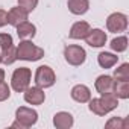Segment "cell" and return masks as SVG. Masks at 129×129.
<instances>
[{
	"label": "cell",
	"mask_w": 129,
	"mask_h": 129,
	"mask_svg": "<svg viewBox=\"0 0 129 129\" xmlns=\"http://www.w3.org/2000/svg\"><path fill=\"white\" fill-rule=\"evenodd\" d=\"M67 8L73 15H84L90 9L88 0H67Z\"/></svg>",
	"instance_id": "cell-14"
},
{
	"label": "cell",
	"mask_w": 129,
	"mask_h": 129,
	"mask_svg": "<svg viewBox=\"0 0 129 129\" xmlns=\"http://www.w3.org/2000/svg\"><path fill=\"white\" fill-rule=\"evenodd\" d=\"M15 120L18 121V124H20L21 129H26V127L34 126L38 121V112L35 109H32V108L20 106L15 111Z\"/></svg>",
	"instance_id": "cell-5"
},
{
	"label": "cell",
	"mask_w": 129,
	"mask_h": 129,
	"mask_svg": "<svg viewBox=\"0 0 129 129\" xmlns=\"http://www.w3.org/2000/svg\"><path fill=\"white\" fill-rule=\"evenodd\" d=\"M37 34V27L35 24H32L30 21H23L17 26V35L21 38V40H27V38H34Z\"/></svg>",
	"instance_id": "cell-15"
},
{
	"label": "cell",
	"mask_w": 129,
	"mask_h": 129,
	"mask_svg": "<svg viewBox=\"0 0 129 129\" xmlns=\"http://www.w3.org/2000/svg\"><path fill=\"white\" fill-rule=\"evenodd\" d=\"M114 82H115V81H114L112 76L102 75V76H99V78L96 79L94 87H96L97 93H99L100 96H103V94H109V93H112V90H114Z\"/></svg>",
	"instance_id": "cell-8"
},
{
	"label": "cell",
	"mask_w": 129,
	"mask_h": 129,
	"mask_svg": "<svg viewBox=\"0 0 129 129\" xmlns=\"http://www.w3.org/2000/svg\"><path fill=\"white\" fill-rule=\"evenodd\" d=\"M88 108H90V111H91L93 114H96V115H99V117H103V115L108 114V111L105 109V106H103L100 97H99V99H90V100H88Z\"/></svg>",
	"instance_id": "cell-18"
},
{
	"label": "cell",
	"mask_w": 129,
	"mask_h": 129,
	"mask_svg": "<svg viewBox=\"0 0 129 129\" xmlns=\"http://www.w3.org/2000/svg\"><path fill=\"white\" fill-rule=\"evenodd\" d=\"M112 93L117 99H127L129 97V81H115Z\"/></svg>",
	"instance_id": "cell-17"
},
{
	"label": "cell",
	"mask_w": 129,
	"mask_h": 129,
	"mask_svg": "<svg viewBox=\"0 0 129 129\" xmlns=\"http://www.w3.org/2000/svg\"><path fill=\"white\" fill-rule=\"evenodd\" d=\"M85 41L90 47H103L106 44V34L102 29H91L85 37Z\"/></svg>",
	"instance_id": "cell-9"
},
{
	"label": "cell",
	"mask_w": 129,
	"mask_h": 129,
	"mask_svg": "<svg viewBox=\"0 0 129 129\" xmlns=\"http://www.w3.org/2000/svg\"><path fill=\"white\" fill-rule=\"evenodd\" d=\"M90 30H91V27L87 21H78L72 26V29L69 32V37L72 40H85V37L88 35Z\"/></svg>",
	"instance_id": "cell-13"
},
{
	"label": "cell",
	"mask_w": 129,
	"mask_h": 129,
	"mask_svg": "<svg viewBox=\"0 0 129 129\" xmlns=\"http://www.w3.org/2000/svg\"><path fill=\"white\" fill-rule=\"evenodd\" d=\"M2 62L6 64V66H11V64H14L17 61V47L12 46L6 50H2Z\"/></svg>",
	"instance_id": "cell-20"
},
{
	"label": "cell",
	"mask_w": 129,
	"mask_h": 129,
	"mask_svg": "<svg viewBox=\"0 0 129 129\" xmlns=\"http://www.w3.org/2000/svg\"><path fill=\"white\" fill-rule=\"evenodd\" d=\"M105 126L108 129H112V127L114 129H126L129 126V120L127 118H120V117H112L106 121Z\"/></svg>",
	"instance_id": "cell-21"
},
{
	"label": "cell",
	"mask_w": 129,
	"mask_h": 129,
	"mask_svg": "<svg viewBox=\"0 0 129 129\" xmlns=\"http://www.w3.org/2000/svg\"><path fill=\"white\" fill-rule=\"evenodd\" d=\"M109 47H111L114 52L121 53V52H124V50L127 49V38H126V37H117V38H114V40L111 41Z\"/></svg>",
	"instance_id": "cell-22"
},
{
	"label": "cell",
	"mask_w": 129,
	"mask_h": 129,
	"mask_svg": "<svg viewBox=\"0 0 129 129\" xmlns=\"http://www.w3.org/2000/svg\"><path fill=\"white\" fill-rule=\"evenodd\" d=\"M11 96V87L3 81V82H0V102H5L8 100Z\"/></svg>",
	"instance_id": "cell-25"
},
{
	"label": "cell",
	"mask_w": 129,
	"mask_h": 129,
	"mask_svg": "<svg viewBox=\"0 0 129 129\" xmlns=\"http://www.w3.org/2000/svg\"><path fill=\"white\" fill-rule=\"evenodd\" d=\"M73 123H75L73 115L67 111H59L53 115V124L58 129H69L73 126Z\"/></svg>",
	"instance_id": "cell-11"
},
{
	"label": "cell",
	"mask_w": 129,
	"mask_h": 129,
	"mask_svg": "<svg viewBox=\"0 0 129 129\" xmlns=\"http://www.w3.org/2000/svg\"><path fill=\"white\" fill-rule=\"evenodd\" d=\"M100 100H102V103H103V106H105V109H106L108 112H111L112 109H115V108L118 106V99L114 96V93L103 94V96L100 97Z\"/></svg>",
	"instance_id": "cell-19"
},
{
	"label": "cell",
	"mask_w": 129,
	"mask_h": 129,
	"mask_svg": "<svg viewBox=\"0 0 129 129\" xmlns=\"http://www.w3.org/2000/svg\"><path fill=\"white\" fill-rule=\"evenodd\" d=\"M44 56V50L38 46H35L32 41L23 40L17 46V59L21 61H38Z\"/></svg>",
	"instance_id": "cell-1"
},
{
	"label": "cell",
	"mask_w": 129,
	"mask_h": 129,
	"mask_svg": "<svg viewBox=\"0 0 129 129\" xmlns=\"http://www.w3.org/2000/svg\"><path fill=\"white\" fill-rule=\"evenodd\" d=\"M117 61H118V56L114 55V53H111V52H102V53L97 55V62H99V66L102 69H111V67H114L115 64H117Z\"/></svg>",
	"instance_id": "cell-16"
},
{
	"label": "cell",
	"mask_w": 129,
	"mask_h": 129,
	"mask_svg": "<svg viewBox=\"0 0 129 129\" xmlns=\"http://www.w3.org/2000/svg\"><path fill=\"white\" fill-rule=\"evenodd\" d=\"M64 58H66V61L70 66L79 67L87 59V52H85L84 47H81L78 44H72V46H67L64 49Z\"/></svg>",
	"instance_id": "cell-4"
},
{
	"label": "cell",
	"mask_w": 129,
	"mask_h": 129,
	"mask_svg": "<svg viewBox=\"0 0 129 129\" xmlns=\"http://www.w3.org/2000/svg\"><path fill=\"white\" fill-rule=\"evenodd\" d=\"M127 27V17L121 12H114L106 18V29L112 34L124 32Z\"/></svg>",
	"instance_id": "cell-6"
},
{
	"label": "cell",
	"mask_w": 129,
	"mask_h": 129,
	"mask_svg": "<svg viewBox=\"0 0 129 129\" xmlns=\"http://www.w3.org/2000/svg\"><path fill=\"white\" fill-rule=\"evenodd\" d=\"M0 62H2V55H0Z\"/></svg>",
	"instance_id": "cell-29"
},
{
	"label": "cell",
	"mask_w": 129,
	"mask_h": 129,
	"mask_svg": "<svg viewBox=\"0 0 129 129\" xmlns=\"http://www.w3.org/2000/svg\"><path fill=\"white\" fill-rule=\"evenodd\" d=\"M56 82V75L52 67L49 66H40L35 72V84L40 88H50Z\"/></svg>",
	"instance_id": "cell-3"
},
{
	"label": "cell",
	"mask_w": 129,
	"mask_h": 129,
	"mask_svg": "<svg viewBox=\"0 0 129 129\" xmlns=\"http://www.w3.org/2000/svg\"><path fill=\"white\" fill-rule=\"evenodd\" d=\"M3 81H5V72L0 69V82H3Z\"/></svg>",
	"instance_id": "cell-28"
},
{
	"label": "cell",
	"mask_w": 129,
	"mask_h": 129,
	"mask_svg": "<svg viewBox=\"0 0 129 129\" xmlns=\"http://www.w3.org/2000/svg\"><path fill=\"white\" fill-rule=\"evenodd\" d=\"M23 93H24V100L29 105H41L46 100L44 90L40 87H27Z\"/></svg>",
	"instance_id": "cell-7"
},
{
	"label": "cell",
	"mask_w": 129,
	"mask_h": 129,
	"mask_svg": "<svg viewBox=\"0 0 129 129\" xmlns=\"http://www.w3.org/2000/svg\"><path fill=\"white\" fill-rule=\"evenodd\" d=\"M29 17V12L24 11L21 6H15V8H11L9 12H8V23L14 27H17L20 23L26 21Z\"/></svg>",
	"instance_id": "cell-10"
},
{
	"label": "cell",
	"mask_w": 129,
	"mask_h": 129,
	"mask_svg": "<svg viewBox=\"0 0 129 129\" xmlns=\"http://www.w3.org/2000/svg\"><path fill=\"white\" fill-rule=\"evenodd\" d=\"M114 81H129V64L124 62L114 70Z\"/></svg>",
	"instance_id": "cell-23"
},
{
	"label": "cell",
	"mask_w": 129,
	"mask_h": 129,
	"mask_svg": "<svg viewBox=\"0 0 129 129\" xmlns=\"http://www.w3.org/2000/svg\"><path fill=\"white\" fill-rule=\"evenodd\" d=\"M14 46V40L9 34H0V49L2 50H6L9 47Z\"/></svg>",
	"instance_id": "cell-24"
},
{
	"label": "cell",
	"mask_w": 129,
	"mask_h": 129,
	"mask_svg": "<svg viewBox=\"0 0 129 129\" xmlns=\"http://www.w3.org/2000/svg\"><path fill=\"white\" fill-rule=\"evenodd\" d=\"M30 78H32V72L27 67H20L15 69L11 78V87L14 91L17 93H23L29 85H30Z\"/></svg>",
	"instance_id": "cell-2"
},
{
	"label": "cell",
	"mask_w": 129,
	"mask_h": 129,
	"mask_svg": "<svg viewBox=\"0 0 129 129\" xmlns=\"http://www.w3.org/2000/svg\"><path fill=\"white\" fill-rule=\"evenodd\" d=\"M38 5V0H18V6H21L24 11L32 12Z\"/></svg>",
	"instance_id": "cell-26"
},
{
	"label": "cell",
	"mask_w": 129,
	"mask_h": 129,
	"mask_svg": "<svg viewBox=\"0 0 129 129\" xmlns=\"http://www.w3.org/2000/svg\"><path fill=\"white\" fill-rule=\"evenodd\" d=\"M72 99L76 100L78 103H87L90 99H91V91L87 85H82V84H78L72 88Z\"/></svg>",
	"instance_id": "cell-12"
},
{
	"label": "cell",
	"mask_w": 129,
	"mask_h": 129,
	"mask_svg": "<svg viewBox=\"0 0 129 129\" xmlns=\"http://www.w3.org/2000/svg\"><path fill=\"white\" fill-rule=\"evenodd\" d=\"M8 24V12L5 9H0V27Z\"/></svg>",
	"instance_id": "cell-27"
}]
</instances>
